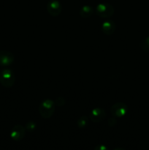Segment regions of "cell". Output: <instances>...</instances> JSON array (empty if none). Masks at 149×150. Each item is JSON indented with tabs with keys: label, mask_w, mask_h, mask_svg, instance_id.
Here are the masks:
<instances>
[{
	"label": "cell",
	"mask_w": 149,
	"mask_h": 150,
	"mask_svg": "<svg viewBox=\"0 0 149 150\" xmlns=\"http://www.w3.org/2000/svg\"><path fill=\"white\" fill-rule=\"evenodd\" d=\"M93 13V8L91 6L85 5L80 10V15L82 18H89Z\"/></svg>",
	"instance_id": "obj_10"
},
{
	"label": "cell",
	"mask_w": 149,
	"mask_h": 150,
	"mask_svg": "<svg viewBox=\"0 0 149 150\" xmlns=\"http://www.w3.org/2000/svg\"><path fill=\"white\" fill-rule=\"evenodd\" d=\"M141 47L143 48V50H145V51H149V37L143 41Z\"/></svg>",
	"instance_id": "obj_13"
},
{
	"label": "cell",
	"mask_w": 149,
	"mask_h": 150,
	"mask_svg": "<svg viewBox=\"0 0 149 150\" xmlns=\"http://www.w3.org/2000/svg\"><path fill=\"white\" fill-rule=\"evenodd\" d=\"M128 107L124 103H116L110 108V112L114 117H122L127 114Z\"/></svg>",
	"instance_id": "obj_4"
},
{
	"label": "cell",
	"mask_w": 149,
	"mask_h": 150,
	"mask_svg": "<svg viewBox=\"0 0 149 150\" xmlns=\"http://www.w3.org/2000/svg\"><path fill=\"white\" fill-rule=\"evenodd\" d=\"M77 124L80 128H85L89 125V118L86 116H83L78 119Z\"/></svg>",
	"instance_id": "obj_11"
},
{
	"label": "cell",
	"mask_w": 149,
	"mask_h": 150,
	"mask_svg": "<svg viewBox=\"0 0 149 150\" xmlns=\"http://www.w3.org/2000/svg\"><path fill=\"white\" fill-rule=\"evenodd\" d=\"M47 10L51 16L56 17L61 13L62 7L61 3L57 0H51L47 4Z\"/></svg>",
	"instance_id": "obj_5"
},
{
	"label": "cell",
	"mask_w": 149,
	"mask_h": 150,
	"mask_svg": "<svg viewBox=\"0 0 149 150\" xmlns=\"http://www.w3.org/2000/svg\"><path fill=\"white\" fill-rule=\"evenodd\" d=\"M26 127V130H27L28 131L32 132V131H34L35 129H36L37 125H36V123L34 122L29 121V122H28L27 123H26V127Z\"/></svg>",
	"instance_id": "obj_12"
},
{
	"label": "cell",
	"mask_w": 149,
	"mask_h": 150,
	"mask_svg": "<svg viewBox=\"0 0 149 150\" xmlns=\"http://www.w3.org/2000/svg\"><path fill=\"white\" fill-rule=\"evenodd\" d=\"M115 23L113 21L108 20L104 22L102 25V32L106 35H111L115 30Z\"/></svg>",
	"instance_id": "obj_9"
},
{
	"label": "cell",
	"mask_w": 149,
	"mask_h": 150,
	"mask_svg": "<svg viewBox=\"0 0 149 150\" xmlns=\"http://www.w3.org/2000/svg\"><path fill=\"white\" fill-rule=\"evenodd\" d=\"M93 150H109V149H108V148L106 146H105V145L100 144V145H98V146H95L94 149Z\"/></svg>",
	"instance_id": "obj_15"
},
{
	"label": "cell",
	"mask_w": 149,
	"mask_h": 150,
	"mask_svg": "<svg viewBox=\"0 0 149 150\" xmlns=\"http://www.w3.org/2000/svg\"><path fill=\"white\" fill-rule=\"evenodd\" d=\"M96 13L101 18H109L113 15L114 8L108 3H100L96 6Z\"/></svg>",
	"instance_id": "obj_3"
},
{
	"label": "cell",
	"mask_w": 149,
	"mask_h": 150,
	"mask_svg": "<svg viewBox=\"0 0 149 150\" xmlns=\"http://www.w3.org/2000/svg\"><path fill=\"white\" fill-rule=\"evenodd\" d=\"M15 76L12 70L6 68L0 73V83L6 88H10L14 85Z\"/></svg>",
	"instance_id": "obj_2"
},
{
	"label": "cell",
	"mask_w": 149,
	"mask_h": 150,
	"mask_svg": "<svg viewBox=\"0 0 149 150\" xmlns=\"http://www.w3.org/2000/svg\"><path fill=\"white\" fill-rule=\"evenodd\" d=\"M56 105H57L58 106H63V105L65 104V100L63 98H58L56 100Z\"/></svg>",
	"instance_id": "obj_14"
},
{
	"label": "cell",
	"mask_w": 149,
	"mask_h": 150,
	"mask_svg": "<svg viewBox=\"0 0 149 150\" xmlns=\"http://www.w3.org/2000/svg\"><path fill=\"white\" fill-rule=\"evenodd\" d=\"M26 127L20 125H17L14 126L10 132V137L13 141L19 142L24 138L26 135Z\"/></svg>",
	"instance_id": "obj_6"
},
{
	"label": "cell",
	"mask_w": 149,
	"mask_h": 150,
	"mask_svg": "<svg viewBox=\"0 0 149 150\" xmlns=\"http://www.w3.org/2000/svg\"><path fill=\"white\" fill-rule=\"evenodd\" d=\"M113 150H125L124 149H123V148H116V149H113Z\"/></svg>",
	"instance_id": "obj_17"
},
{
	"label": "cell",
	"mask_w": 149,
	"mask_h": 150,
	"mask_svg": "<svg viewBox=\"0 0 149 150\" xmlns=\"http://www.w3.org/2000/svg\"><path fill=\"white\" fill-rule=\"evenodd\" d=\"M106 112L101 108H95L92 110L89 114V118L93 122H99L105 119Z\"/></svg>",
	"instance_id": "obj_8"
},
{
	"label": "cell",
	"mask_w": 149,
	"mask_h": 150,
	"mask_svg": "<svg viewBox=\"0 0 149 150\" xmlns=\"http://www.w3.org/2000/svg\"><path fill=\"white\" fill-rule=\"evenodd\" d=\"M56 104L53 100L47 99L44 100L39 105V114L44 119H49L55 111Z\"/></svg>",
	"instance_id": "obj_1"
},
{
	"label": "cell",
	"mask_w": 149,
	"mask_h": 150,
	"mask_svg": "<svg viewBox=\"0 0 149 150\" xmlns=\"http://www.w3.org/2000/svg\"><path fill=\"white\" fill-rule=\"evenodd\" d=\"M14 55L7 51H0V66L6 67L14 62Z\"/></svg>",
	"instance_id": "obj_7"
},
{
	"label": "cell",
	"mask_w": 149,
	"mask_h": 150,
	"mask_svg": "<svg viewBox=\"0 0 149 150\" xmlns=\"http://www.w3.org/2000/svg\"><path fill=\"white\" fill-rule=\"evenodd\" d=\"M115 124H116V120H115L114 117H112V118L109 119V120H108V125H109L110 126L113 127Z\"/></svg>",
	"instance_id": "obj_16"
}]
</instances>
